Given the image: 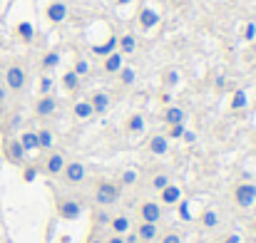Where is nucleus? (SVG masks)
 Returning a JSON list of instances; mask_svg holds the SVG:
<instances>
[{
	"mask_svg": "<svg viewBox=\"0 0 256 243\" xmlns=\"http://www.w3.org/2000/svg\"><path fill=\"white\" fill-rule=\"evenodd\" d=\"M162 243H182V236H179V234H174V231H170V234H164V236H162Z\"/></svg>",
	"mask_w": 256,
	"mask_h": 243,
	"instance_id": "obj_38",
	"label": "nucleus"
},
{
	"mask_svg": "<svg viewBox=\"0 0 256 243\" xmlns=\"http://www.w3.org/2000/svg\"><path fill=\"white\" fill-rule=\"evenodd\" d=\"M35 176H38V169H35V166H25L22 179H25V181H35Z\"/></svg>",
	"mask_w": 256,
	"mask_h": 243,
	"instance_id": "obj_39",
	"label": "nucleus"
},
{
	"mask_svg": "<svg viewBox=\"0 0 256 243\" xmlns=\"http://www.w3.org/2000/svg\"><path fill=\"white\" fill-rule=\"evenodd\" d=\"M150 152L157 154V157H164V154L170 152V137H164V134H154V137L150 139Z\"/></svg>",
	"mask_w": 256,
	"mask_h": 243,
	"instance_id": "obj_16",
	"label": "nucleus"
},
{
	"mask_svg": "<svg viewBox=\"0 0 256 243\" xmlns=\"http://www.w3.org/2000/svg\"><path fill=\"white\" fill-rule=\"evenodd\" d=\"M87 102H90V107H92V112H94V114H104V112L110 109V104H112L110 94H107V92H102V89H100V92H94V94H92V99H87Z\"/></svg>",
	"mask_w": 256,
	"mask_h": 243,
	"instance_id": "obj_11",
	"label": "nucleus"
},
{
	"mask_svg": "<svg viewBox=\"0 0 256 243\" xmlns=\"http://www.w3.org/2000/svg\"><path fill=\"white\" fill-rule=\"evenodd\" d=\"M170 184H172V176L170 174H164V171H160V174L152 176V189H154V191H162V189L170 186Z\"/></svg>",
	"mask_w": 256,
	"mask_h": 243,
	"instance_id": "obj_27",
	"label": "nucleus"
},
{
	"mask_svg": "<svg viewBox=\"0 0 256 243\" xmlns=\"http://www.w3.org/2000/svg\"><path fill=\"white\" fill-rule=\"evenodd\" d=\"M104 243H124V239H122V236H114V234H112L110 239H104Z\"/></svg>",
	"mask_w": 256,
	"mask_h": 243,
	"instance_id": "obj_44",
	"label": "nucleus"
},
{
	"mask_svg": "<svg viewBox=\"0 0 256 243\" xmlns=\"http://www.w3.org/2000/svg\"><path fill=\"white\" fill-rule=\"evenodd\" d=\"M132 0H117V5H130Z\"/></svg>",
	"mask_w": 256,
	"mask_h": 243,
	"instance_id": "obj_48",
	"label": "nucleus"
},
{
	"mask_svg": "<svg viewBox=\"0 0 256 243\" xmlns=\"http://www.w3.org/2000/svg\"><path fill=\"white\" fill-rule=\"evenodd\" d=\"M140 219L147 221V224H160L162 221V204L157 201H144L140 206Z\"/></svg>",
	"mask_w": 256,
	"mask_h": 243,
	"instance_id": "obj_8",
	"label": "nucleus"
},
{
	"mask_svg": "<svg viewBox=\"0 0 256 243\" xmlns=\"http://www.w3.org/2000/svg\"><path fill=\"white\" fill-rule=\"evenodd\" d=\"M234 201H236V206L239 209H252L256 204V184H239L236 189H234Z\"/></svg>",
	"mask_w": 256,
	"mask_h": 243,
	"instance_id": "obj_4",
	"label": "nucleus"
},
{
	"mask_svg": "<svg viewBox=\"0 0 256 243\" xmlns=\"http://www.w3.org/2000/svg\"><path fill=\"white\" fill-rule=\"evenodd\" d=\"M20 122H22V117H20V114H15V117L10 119V127L15 129V127H20Z\"/></svg>",
	"mask_w": 256,
	"mask_h": 243,
	"instance_id": "obj_45",
	"label": "nucleus"
},
{
	"mask_svg": "<svg viewBox=\"0 0 256 243\" xmlns=\"http://www.w3.org/2000/svg\"><path fill=\"white\" fill-rule=\"evenodd\" d=\"M182 219H189V209H186V204H182Z\"/></svg>",
	"mask_w": 256,
	"mask_h": 243,
	"instance_id": "obj_47",
	"label": "nucleus"
},
{
	"mask_svg": "<svg viewBox=\"0 0 256 243\" xmlns=\"http://www.w3.org/2000/svg\"><path fill=\"white\" fill-rule=\"evenodd\" d=\"M60 60H62V57H60V52H58V50H50V52L42 57V70H45V72H50V70L60 67Z\"/></svg>",
	"mask_w": 256,
	"mask_h": 243,
	"instance_id": "obj_23",
	"label": "nucleus"
},
{
	"mask_svg": "<svg viewBox=\"0 0 256 243\" xmlns=\"http://www.w3.org/2000/svg\"><path fill=\"white\" fill-rule=\"evenodd\" d=\"M117 52H122V55H132L134 50H137V37L130 32V35H122V37H117Z\"/></svg>",
	"mask_w": 256,
	"mask_h": 243,
	"instance_id": "obj_19",
	"label": "nucleus"
},
{
	"mask_svg": "<svg viewBox=\"0 0 256 243\" xmlns=\"http://www.w3.org/2000/svg\"><path fill=\"white\" fill-rule=\"evenodd\" d=\"M80 80H82L80 75H75L72 70H68V72L62 75V87H65L68 92H78V89H80Z\"/></svg>",
	"mask_w": 256,
	"mask_h": 243,
	"instance_id": "obj_22",
	"label": "nucleus"
},
{
	"mask_svg": "<svg viewBox=\"0 0 256 243\" xmlns=\"http://www.w3.org/2000/svg\"><path fill=\"white\" fill-rule=\"evenodd\" d=\"M18 142H20V147H22L28 154L40 149V144H38V132H30V129H28V132H22V134H20V139H18Z\"/></svg>",
	"mask_w": 256,
	"mask_h": 243,
	"instance_id": "obj_18",
	"label": "nucleus"
},
{
	"mask_svg": "<svg viewBox=\"0 0 256 243\" xmlns=\"http://www.w3.org/2000/svg\"><path fill=\"white\" fill-rule=\"evenodd\" d=\"M184 124H172V129H170V137L172 139H182V134H184Z\"/></svg>",
	"mask_w": 256,
	"mask_h": 243,
	"instance_id": "obj_37",
	"label": "nucleus"
},
{
	"mask_svg": "<svg viewBox=\"0 0 256 243\" xmlns=\"http://www.w3.org/2000/svg\"><path fill=\"white\" fill-rule=\"evenodd\" d=\"M140 243H154V241H140Z\"/></svg>",
	"mask_w": 256,
	"mask_h": 243,
	"instance_id": "obj_50",
	"label": "nucleus"
},
{
	"mask_svg": "<svg viewBox=\"0 0 256 243\" xmlns=\"http://www.w3.org/2000/svg\"><path fill=\"white\" fill-rule=\"evenodd\" d=\"M0 50H2V37H0Z\"/></svg>",
	"mask_w": 256,
	"mask_h": 243,
	"instance_id": "obj_49",
	"label": "nucleus"
},
{
	"mask_svg": "<svg viewBox=\"0 0 256 243\" xmlns=\"http://www.w3.org/2000/svg\"><path fill=\"white\" fill-rule=\"evenodd\" d=\"M58 214L65 221H78L82 216V204L78 199H72V196H65V199L58 201Z\"/></svg>",
	"mask_w": 256,
	"mask_h": 243,
	"instance_id": "obj_3",
	"label": "nucleus"
},
{
	"mask_svg": "<svg viewBox=\"0 0 256 243\" xmlns=\"http://www.w3.org/2000/svg\"><path fill=\"white\" fill-rule=\"evenodd\" d=\"M137 179H140V174H137L134 169H124V171H122V179H120V186H122V189H124V186H134Z\"/></svg>",
	"mask_w": 256,
	"mask_h": 243,
	"instance_id": "obj_28",
	"label": "nucleus"
},
{
	"mask_svg": "<svg viewBox=\"0 0 256 243\" xmlns=\"http://www.w3.org/2000/svg\"><path fill=\"white\" fill-rule=\"evenodd\" d=\"M239 241H242V239H239L236 234H234V236H226V239H224V243H239Z\"/></svg>",
	"mask_w": 256,
	"mask_h": 243,
	"instance_id": "obj_46",
	"label": "nucleus"
},
{
	"mask_svg": "<svg viewBox=\"0 0 256 243\" xmlns=\"http://www.w3.org/2000/svg\"><path fill=\"white\" fill-rule=\"evenodd\" d=\"M5 157H8V162L12 164V166H22V164H25V157H28V152L20 147L18 139H8V142H5Z\"/></svg>",
	"mask_w": 256,
	"mask_h": 243,
	"instance_id": "obj_6",
	"label": "nucleus"
},
{
	"mask_svg": "<svg viewBox=\"0 0 256 243\" xmlns=\"http://www.w3.org/2000/svg\"><path fill=\"white\" fill-rule=\"evenodd\" d=\"M110 229H112V234H114V236H124V234H130V231H132V219H130L127 214L112 216Z\"/></svg>",
	"mask_w": 256,
	"mask_h": 243,
	"instance_id": "obj_12",
	"label": "nucleus"
},
{
	"mask_svg": "<svg viewBox=\"0 0 256 243\" xmlns=\"http://www.w3.org/2000/svg\"><path fill=\"white\" fill-rule=\"evenodd\" d=\"M55 112H58V99L52 94H42L38 99V104H35V114L45 119V117H52Z\"/></svg>",
	"mask_w": 256,
	"mask_h": 243,
	"instance_id": "obj_9",
	"label": "nucleus"
},
{
	"mask_svg": "<svg viewBox=\"0 0 256 243\" xmlns=\"http://www.w3.org/2000/svg\"><path fill=\"white\" fill-rule=\"evenodd\" d=\"M65 164L68 162H65V154H62V152H50L45 164H42V169H45L48 176H60L62 169H65Z\"/></svg>",
	"mask_w": 256,
	"mask_h": 243,
	"instance_id": "obj_7",
	"label": "nucleus"
},
{
	"mask_svg": "<svg viewBox=\"0 0 256 243\" xmlns=\"http://www.w3.org/2000/svg\"><path fill=\"white\" fill-rule=\"evenodd\" d=\"M114 50H117V37H114V35H112V37H110L104 45H97V47H92V52H94V55H104V57H107V55H112Z\"/></svg>",
	"mask_w": 256,
	"mask_h": 243,
	"instance_id": "obj_24",
	"label": "nucleus"
},
{
	"mask_svg": "<svg viewBox=\"0 0 256 243\" xmlns=\"http://www.w3.org/2000/svg\"><path fill=\"white\" fill-rule=\"evenodd\" d=\"M72 72H75V75H80V77L90 75V62H87V60H78V62H75V67H72Z\"/></svg>",
	"mask_w": 256,
	"mask_h": 243,
	"instance_id": "obj_34",
	"label": "nucleus"
},
{
	"mask_svg": "<svg viewBox=\"0 0 256 243\" xmlns=\"http://www.w3.org/2000/svg\"><path fill=\"white\" fill-rule=\"evenodd\" d=\"M134 231H137L140 241H157V239H160V226H157V224H147V221H142Z\"/></svg>",
	"mask_w": 256,
	"mask_h": 243,
	"instance_id": "obj_15",
	"label": "nucleus"
},
{
	"mask_svg": "<svg viewBox=\"0 0 256 243\" xmlns=\"http://www.w3.org/2000/svg\"><path fill=\"white\" fill-rule=\"evenodd\" d=\"M38 144H40L42 152H52V144H55L52 132H50V129H40V132H38Z\"/></svg>",
	"mask_w": 256,
	"mask_h": 243,
	"instance_id": "obj_21",
	"label": "nucleus"
},
{
	"mask_svg": "<svg viewBox=\"0 0 256 243\" xmlns=\"http://www.w3.org/2000/svg\"><path fill=\"white\" fill-rule=\"evenodd\" d=\"M122 239H124V243H140V236H137V231H130V234H124Z\"/></svg>",
	"mask_w": 256,
	"mask_h": 243,
	"instance_id": "obj_42",
	"label": "nucleus"
},
{
	"mask_svg": "<svg viewBox=\"0 0 256 243\" xmlns=\"http://www.w3.org/2000/svg\"><path fill=\"white\" fill-rule=\"evenodd\" d=\"M244 104H246V92H244V89L234 92V99H232V109H242Z\"/></svg>",
	"mask_w": 256,
	"mask_h": 243,
	"instance_id": "obj_33",
	"label": "nucleus"
},
{
	"mask_svg": "<svg viewBox=\"0 0 256 243\" xmlns=\"http://www.w3.org/2000/svg\"><path fill=\"white\" fill-rule=\"evenodd\" d=\"M48 20L50 22H65L68 20V5L65 2H60V0H52L50 5H48Z\"/></svg>",
	"mask_w": 256,
	"mask_h": 243,
	"instance_id": "obj_10",
	"label": "nucleus"
},
{
	"mask_svg": "<svg viewBox=\"0 0 256 243\" xmlns=\"http://www.w3.org/2000/svg\"><path fill=\"white\" fill-rule=\"evenodd\" d=\"M244 37H246V40H254L256 37V25L254 22H249V25L244 27Z\"/></svg>",
	"mask_w": 256,
	"mask_h": 243,
	"instance_id": "obj_40",
	"label": "nucleus"
},
{
	"mask_svg": "<svg viewBox=\"0 0 256 243\" xmlns=\"http://www.w3.org/2000/svg\"><path fill=\"white\" fill-rule=\"evenodd\" d=\"M18 35H20L25 42H30V40H32V35H35V30H32V25H30V22H20V25H18Z\"/></svg>",
	"mask_w": 256,
	"mask_h": 243,
	"instance_id": "obj_31",
	"label": "nucleus"
},
{
	"mask_svg": "<svg viewBox=\"0 0 256 243\" xmlns=\"http://www.w3.org/2000/svg\"><path fill=\"white\" fill-rule=\"evenodd\" d=\"M160 196H162V204H164V206H176V204H182V189L174 186V184L164 186V189L160 191Z\"/></svg>",
	"mask_w": 256,
	"mask_h": 243,
	"instance_id": "obj_14",
	"label": "nucleus"
},
{
	"mask_svg": "<svg viewBox=\"0 0 256 243\" xmlns=\"http://www.w3.org/2000/svg\"><path fill=\"white\" fill-rule=\"evenodd\" d=\"M122 199V186L114 184V181H100L97 189H94V204L100 209H112L117 206Z\"/></svg>",
	"mask_w": 256,
	"mask_h": 243,
	"instance_id": "obj_1",
	"label": "nucleus"
},
{
	"mask_svg": "<svg viewBox=\"0 0 256 243\" xmlns=\"http://www.w3.org/2000/svg\"><path fill=\"white\" fill-rule=\"evenodd\" d=\"M102 67H104V72H107V75H117V72L124 67V55L114 50L112 55H107V57H104Z\"/></svg>",
	"mask_w": 256,
	"mask_h": 243,
	"instance_id": "obj_13",
	"label": "nucleus"
},
{
	"mask_svg": "<svg viewBox=\"0 0 256 243\" xmlns=\"http://www.w3.org/2000/svg\"><path fill=\"white\" fill-rule=\"evenodd\" d=\"M202 224H204L206 229H214V226L219 224V216H216V211H204V216H202Z\"/></svg>",
	"mask_w": 256,
	"mask_h": 243,
	"instance_id": "obj_32",
	"label": "nucleus"
},
{
	"mask_svg": "<svg viewBox=\"0 0 256 243\" xmlns=\"http://www.w3.org/2000/svg\"><path fill=\"white\" fill-rule=\"evenodd\" d=\"M140 22H142L144 30H152V27L160 25V12L152 10V7H142V12H140Z\"/></svg>",
	"mask_w": 256,
	"mask_h": 243,
	"instance_id": "obj_17",
	"label": "nucleus"
},
{
	"mask_svg": "<svg viewBox=\"0 0 256 243\" xmlns=\"http://www.w3.org/2000/svg\"><path fill=\"white\" fill-rule=\"evenodd\" d=\"M127 129H130L132 134H142V132H144V117H142V114H132V117L127 119Z\"/></svg>",
	"mask_w": 256,
	"mask_h": 243,
	"instance_id": "obj_25",
	"label": "nucleus"
},
{
	"mask_svg": "<svg viewBox=\"0 0 256 243\" xmlns=\"http://www.w3.org/2000/svg\"><path fill=\"white\" fill-rule=\"evenodd\" d=\"M254 231H256V224H254Z\"/></svg>",
	"mask_w": 256,
	"mask_h": 243,
	"instance_id": "obj_51",
	"label": "nucleus"
},
{
	"mask_svg": "<svg viewBox=\"0 0 256 243\" xmlns=\"http://www.w3.org/2000/svg\"><path fill=\"white\" fill-rule=\"evenodd\" d=\"M164 119H167V124H184V119H186V114H184V109L182 107H167V112H164Z\"/></svg>",
	"mask_w": 256,
	"mask_h": 243,
	"instance_id": "obj_20",
	"label": "nucleus"
},
{
	"mask_svg": "<svg viewBox=\"0 0 256 243\" xmlns=\"http://www.w3.org/2000/svg\"><path fill=\"white\" fill-rule=\"evenodd\" d=\"M85 243H104V239L100 236V231H92L90 236H87V241Z\"/></svg>",
	"mask_w": 256,
	"mask_h": 243,
	"instance_id": "obj_41",
	"label": "nucleus"
},
{
	"mask_svg": "<svg viewBox=\"0 0 256 243\" xmlns=\"http://www.w3.org/2000/svg\"><path fill=\"white\" fill-rule=\"evenodd\" d=\"M8 97H10V92H8V87L0 82V112H5V107H8Z\"/></svg>",
	"mask_w": 256,
	"mask_h": 243,
	"instance_id": "obj_36",
	"label": "nucleus"
},
{
	"mask_svg": "<svg viewBox=\"0 0 256 243\" xmlns=\"http://www.w3.org/2000/svg\"><path fill=\"white\" fill-rule=\"evenodd\" d=\"M117 75H120V82H122L124 87H130V84H134V80H137V72H134L132 67H122V70H120Z\"/></svg>",
	"mask_w": 256,
	"mask_h": 243,
	"instance_id": "obj_29",
	"label": "nucleus"
},
{
	"mask_svg": "<svg viewBox=\"0 0 256 243\" xmlns=\"http://www.w3.org/2000/svg\"><path fill=\"white\" fill-rule=\"evenodd\" d=\"M40 94H52V80L48 75L40 80Z\"/></svg>",
	"mask_w": 256,
	"mask_h": 243,
	"instance_id": "obj_35",
	"label": "nucleus"
},
{
	"mask_svg": "<svg viewBox=\"0 0 256 243\" xmlns=\"http://www.w3.org/2000/svg\"><path fill=\"white\" fill-rule=\"evenodd\" d=\"M182 139H184V142H189V144H194V142H196V134H194V132H189V129H184Z\"/></svg>",
	"mask_w": 256,
	"mask_h": 243,
	"instance_id": "obj_43",
	"label": "nucleus"
},
{
	"mask_svg": "<svg viewBox=\"0 0 256 243\" xmlns=\"http://www.w3.org/2000/svg\"><path fill=\"white\" fill-rule=\"evenodd\" d=\"M110 221H112V216L107 214V209H97V211H94V226H97V229L110 226Z\"/></svg>",
	"mask_w": 256,
	"mask_h": 243,
	"instance_id": "obj_30",
	"label": "nucleus"
},
{
	"mask_svg": "<svg viewBox=\"0 0 256 243\" xmlns=\"http://www.w3.org/2000/svg\"><path fill=\"white\" fill-rule=\"evenodd\" d=\"M2 84L8 87V92H22L28 84V75L22 65H8L5 75H2Z\"/></svg>",
	"mask_w": 256,
	"mask_h": 243,
	"instance_id": "obj_2",
	"label": "nucleus"
},
{
	"mask_svg": "<svg viewBox=\"0 0 256 243\" xmlns=\"http://www.w3.org/2000/svg\"><path fill=\"white\" fill-rule=\"evenodd\" d=\"M60 176H62L70 186H78V184H82L87 179V166L82 162H68Z\"/></svg>",
	"mask_w": 256,
	"mask_h": 243,
	"instance_id": "obj_5",
	"label": "nucleus"
},
{
	"mask_svg": "<svg viewBox=\"0 0 256 243\" xmlns=\"http://www.w3.org/2000/svg\"><path fill=\"white\" fill-rule=\"evenodd\" d=\"M72 114H75L78 119H90L94 112H92L90 102H75V107H72Z\"/></svg>",
	"mask_w": 256,
	"mask_h": 243,
	"instance_id": "obj_26",
	"label": "nucleus"
}]
</instances>
